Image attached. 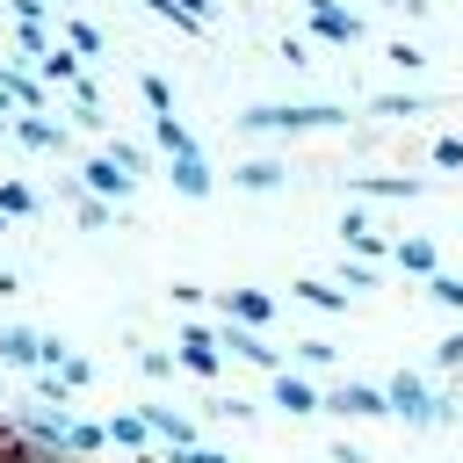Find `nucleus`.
Masks as SVG:
<instances>
[{
  "instance_id": "nucleus-17",
  "label": "nucleus",
  "mask_w": 463,
  "mask_h": 463,
  "mask_svg": "<svg viewBox=\"0 0 463 463\" xmlns=\"http://www.w3.org/2000/svg\"><path fill=\"white\" fill-rule=\"evenodd\" d=\"M391 260H398L405 275H420V282H434V275H441V246H434L427 232H405V239L391 246Z\"/></svg>"
},
{
  "instance_id": "nucleus-2",
  "label": "nucleus",
  "mask_w": 463,
  "mask_h": 463,
  "mask_svg": "<svg viewBox=\"0 0 463 463\" xmlns=\"http://www.w3.org/2000/svg\"><path fill=\"white\" fill-rule=\"evenodd\" d=\"M383 398H391V412H398L405 427H456V405H449L420 369H391V376H383Z\"/></svg>"
},
{
  "instance_id": "nucleus-37",
  "label": "nucleus",
  "mask_w": 463,
  "mask_h": 463,
  "mask_svg": "<svg viewBox=\"0 0 463 463\" xmlns=\"http://www.w3.org/2000/svg\"><path fill=\"white\" fill-rule=\"evenodd\" d=\"M434 166L441 174H463V137H434Z\"/></svg>"
},
{
  "instance_id": "nucleus-29",
  "label": "nucleus",
  "mask_w": 463,
  "mask_h": 463,
  "mask_svg": "<svg viewBox=\"0 0 463 463\" xmlns=\"http://www.w3.org/2000/svg\"><path fill=\"white\" fill-rule=\"evenodd\" d=\"M333 282H340V289L354 297V289H376V282H383V268H376V260H354V253H347V260L333 268Z\"/></svg>"
},
{
  "instance_id": "nucleus-40",
  "label": "nucleus",
  "mask_w": 463,
  "mask_h": 463,
  "mask_svg": "<svg viewBox=\"0 0 463 463\" xmlns=\"http://www.w3.org/2000/svg\"><path fill=\"white\" fill-rule=\"evenodd\" d=\"M166 297H174V304H188V311H195V304H203V297H210V289H195V282H166Z\"/></svg>"
},
{
  "instance_id": "nucleus-28",
  "label": "nucleus",
  "mask_w": 463,
  "mask_h": 463,
  "mask_svg": "<svg viewBox=\"0 0 463 463\" xmlns=\"http://www.w3.org/2000/svg\"><path fill=\"white\" fill-rule=\"evenodd\" d=\"M101 152H109V159H116L130 181H145V174H152V152H145V145H130V137H109Z\"/></svg>"
},
{
  "instance_id": "nucleus-6",
  "label": "nucleus",
  "mask_w": 463,
  "mask_h": 463,
  "mask_svg": "<svg viewBox=\"0 0 463 463\" xmlns=\"http://www.w3.org/2000/svg\"><path fill=\"white\" fill-rule=\"evenodd\" d=\"M72 181H80L87 195H101V203H116V210H123V203H130V188H137V181H130V174H123V166L109 159V152H87Z\"/></svg>"
},
{
  "instance_id": "nucleus-23",
  "label": "nucleus",
  "mask_w": 463,
  "mask_h": 463,
  "mask_svg": "<svg viewBox=\"0 0 463 463\" xmlns=\"http://www.w3.org/2000/svg\"><path fill=\"white\" fill-rule=\"evenodd\" d=\"M166 181H174L181 195H210V188H217V174H210V159H203V152H195V159H174V166H166Z\"/></svg>"
},
{
  "instance_id": "nucleus-14",
  "label": "nucleus",
  "mask_w": 463,
  "mask_h": 463,
  "mask_svg": "<svg viewBox=\"0 0 463 463\" xmlns=\"http://www.w3.org/2000/svg\"><path fill=\"white\" fill-rule=\"evenodd\" d=\"M7 7H14V51H29V58H36V65H43V58H51V51H58V36H51V29H43V14H36V7H29V0H7Z\"/></svg>"
},
{
  "instance_id": "nucleus-8",
  "label": "nucleus",
  "mask_w": 463,
  "mask_h": 463,
  "mask_svg": "<svg viewBox=\"0 0 463 463\" xmlns=\"http://www.w3.org/2000/svg\"><path fill=\"white\" fill-rule=\"evenodd\" d=\"M347 195H354V203H420L427 181H412V174H354Z\"/></svg>"
},
{
  "instance_id": "nucleus-41",
  "label": "nucleus",
  "mask_w": 463,
  "mask_h": 463,
  "mask_svg": "<svg viewBox=\"0 0 463 463\" xmlns=\"http://www.w3.org/2000/svg\"><path fill=\"white\" fill-rule=\"evenodd\" d=\"M383 7H398V14H405V22H420V14H427V7H434V0H383Z\"/></svg>"
},
{
  "instance_id": "nucleus-30",
  "label": "nucleus",
  "mask_w": 463,
  "mask_h": 463,
  "mask_svg": "<svg viewBox=\"0 0 463 463\" xmlns=\"http://www.w3.org/2000/svg\"><path fill=\"white\" fill-rule=\"evenodd\" d=\"M36 210H43V195H36V188L0 181V217H7V224H14V217H36Z\"/></svg>"
},
{
  "instance_id": "nucleus-33",
  "label": "nucleus",
  "mask_w": 463,
  "mask_h": 463,
  "mask_svg": "<svg viewBox=\"0 0 463 463\" xmlns=\"http://www.w3.org/2000/svg\"><path fill=\"white\" fill-rule=\"evenodd\" d=\"M427 297H434L441 311H463V275H449V268H441V275L427 282Z\"/></svg>"
},
{
  "instance_id": "nucleus-19",
  "label": "nucleus",
  "mask_w": 463,
  "mask_h": 463,
  "mask_svg": "<svg viewBox=\"0 0 463 463\" xmlns=\"http://www.w3.org/2000/svg\"><path fill=\"white\" fill-rule=\"evenodd\" d=\"M152 145H159V159L174 166V159H195L203 152V137L181 123V116H152Z\"/></svg>"
},
{
  "instance_id": "nucleus-42",
  "label": "nucleus",
  "mask_w": 463,
  "mask_h": 463,
  "mask_svg": "<svg viewBox=\"0 0 463 463\" xmlns=\"http://www.w3.org/2000/svg\"><path fill=\"white\" fill-rule=\"evenodd\" d=\"M333 463H369V456H362L354 441H333Z\"/></svg>"
},
{
  "instance_id": "nucleus-1",
  "label": "nucleus",
  "mask_w": 463,
  "mask_h": 463,
  "mask_svg": "<svg viewBox=\"0 0 463 463\" xmlns=\"http://www.w3.org/2000/svg\"><path fill=\"white\" fill-rule=\"evenodd\" d=\"M232 123L246 137H289V130H340L347 109L340 101H246Z\"/></svg>"
},
{
  "instance_id": "nucleus-20",
  "label": "nucleus",
  "mask_w": 463,
  "mask_h": 463,
  "mask_svg": "<svg viewBox=\"0 0 463 463\" xmlns=\"http://www.w3.org/2000/svg\"><path fill=\"white\" fill-rule=\"evenodd\" d=\"M145 427H152V441H166V449L203 441V434H195V420H188V412H174V405H145Z\"/></svg>"
},
{
  "instance_id": "nucleus-35",
  "label": "nucleus",
  "mask_w": 463,
  "mask_h": 463,
  "mask_svg": "<svg viewBox=\"0 0 463 463\" xmlns=\"http://www.w3.org/2000/svg\"><path fill=\"white\" fill-rule=\"evenodd\" d=\"M434 369H463V326L434 340Z\"/></svg>"
},
{
  "instance_id": "nucleus-7",
  "label": "nucleus",
  "mask_w": 463,
  "mask_h": 463,
  "mask_svg": "<svg viewBox=\"0 0 463 463\" xmlns=\"http://www.w3.org/2000/svg\"><path fill=\"white\" fill-rule=\"evenodd\" d=\"M224 181L246 188V195H275V188H289V159H275V152H246Z\"/></svg>"
},
{
  "instance_id": "nucleus-15",
  "label": "nucleus",
  "mask_w": 463,
  "mask_h": 463,
  "mask_svg": "<svg viewBox=\"0 0 463 463\" xmlns=\"http://www.w3.org/2000/svg\"><path fill=\"white\" fill-rule=\"evenodd\" d=\"M369 116H383V123L434 116V94H420V87H383V94H369Z\"/></svg>"
},
{
  "instance_id": "nucleus-13",
  "label": "nucleus",
  "mask_w": 463,
  "mask_h": 463,
  "mask_svg": "<svg viewBox=\"0 0 463 463\" xmlns=\"http://www.w3.org/2000/svg\"><path fill=\"white\" fill-rule=\"evenodd\" d=\"M289 297H297L304 311H326V318H340V311L354 304V297H347L333 275H297V282H289Z\"/></svg>"
},
{
  "instance_id": "nucleus-4",
  "label": "nucleus",
  "mask_w": 463,
  "mask_h": 463,
  "mask_svg": "<svg viewBox=\"0 0 463 463\" xmlns=\"http://www.w3.org/2000/svg\"><path fill=\"white\" fill-rule=\"evenodd\" d=\"M326 412L333 420H398L383 383H326Z\"/></svg>"
},
{
  "instance_id": "nucleus-22",
  "label": "nucleus",
  "mask_w": 463,
  "mask_h": 463,
  "mask_svg": "<svg viewBox=\"0 0 463 463\" xmlns=\"http://www.w3.org/2000/svg\"><path fill=\"white\" fill-rule=\"evenodd\" d=\"M58 43H65V51H80V58H101V51H109V36H101V22H87V14H65V29H58Z\"/></svg>"
},
{
  "instance_id": "nucleus-5",
  "label": "nucleus",
  "mask_w": 463,
  "mask_h": 463,
  "mask_svg": "<svg viewBox=\"0 0 463 463\" xmlns=\"http://www.w3.org/2000/svg\"><path fill=\"white\" fill-rule=\"evenodd\" d=\"M304 22H311V36H318V43H340V51L369 36V29H362V14H354L347 0H304Z\"/></svg>"
},
{
  "instance_id": "nucleus-44",
  "label": "nucleus",
  "mask_w": 463,
  "mask_h": 463,
  "mask_svg": "<svg viewBox=\"0 0 463 463\" xmlns=\"http://www.w3.org/2000/svg\"><path fill=\"white\" fill-rule=\"evenodd\" d=\"M0 65H7V36H0Z\"/></svg>"
},
{
  "instance_id": "nucleus-46",
  "label": "nucleus",
  "mask_w": 463,
  "mask_h": 463,
  "mask_svg": "<svg viewBox=\"0 0 463 463\" xmlns=\"http://www.w3.org/2000/svg\"><path fill=\"white\" fill-rule=\"evenodd\" d=\"M0 232H7V217H0Z\"/></svg>"
},
{
  "instance_id": "nucleus-24",
  "label": "nucleus",
  "mask_w": 463,
  "mask_h": 463,
  "mask_svg": "<svg viewBox=\"0 0 463 463\" xmlns=\"http://www.w3.org/2000/svg\"><path fill=\"white\" fill-rule=\"evenodd\" d=\"M109 449V420H80L72 412V427H65V456H101Z\"/></svg>"
},
{
  "instance_id": "nucleus-36",
  "label": "nucleus",
  "mask_w": 463,
  "mask_h": 463,
  "mask_svg": "<svg viewBox=\"0 0 463 463\" xmlns=\"http://www.w3.org/2000/svg\"><path fill=\"white\" fill-rule=\"evenodd\" d=\"M166 463H232V456L210 449V441H188V449H166Z\"/></svg>"
},
{
  "instance_id": "nucleus-32",
  "label": "nucleus",
  "mask_w": 463,
  "mask_h": 463,
  "mask_svg": "<svg viewBox=\"0 0 463 463\" xmlns=\"http://www.w3.org/2000/svg\"><path fill=\"white\" fill-rule=\"evenodd\" d=\"M137 376H145V383H174V376H181V362H174L166 347H137Z\"/></svg>"
},
{
  "instance_id": "nucleus-18",
  "label": "nucleus",
  "mask_w": 463,
  "mask_h": 463,
  "mask_svg": "<svg viewBox=\"0 0 463 463\" xmlns=\"http://www.w3.org/2000/svg\"><path fill=\"white\" fill-rule=\"evenodd\" d=\"M137 7H152V14H159V22H174L181 36H203V29L217 22V7H210V0H137Z\"/></svg>"
},
{
  "instance_id": "nucleus-10",
  "label": "nucleus",
  "mask_w": 463,
  "mask_h": 463,
  "mask_svg": "<svg viewBox=\"0 0 463 463\" xmlns=\"http://www.w3.org/2000/svg\"><path fill=\"white\" fill-rule=\"evenodd\" d=\"M340 239H347V253H354V260H376V268L391 260V246H383V232L369 224V210H362V203H347V210H340Z\"/></svg>"
},
{
  "instance_id": "nucleus-21",
  "label": "nucleus",
  "mask_w": 463,
  "mask_h": 463,
  "mask_svg": "<svg viewBox=\"0 0 463 463\" xmlns=\"http://www.w3.org/2000/svg\"><path fill=\"white\" fill-rule=\"evenodd\" d=\"M65 203H72V217H80V232H109V224L123 217L116 203H101V195H87L80 181H65Z\"/></svg>"
},
{
  "instance_id": "nucleus-43",
  "label": "nucleus",
  "mask_w": 463,
  "mask_h": 463,
  "mask_svg": "<svg viewBox=\"0 0 463 463\" xmlns=\"http://www.w3.org/2000/svg\"><path fill=\"white\" fill-rule=\"evenodd\" d=\"M29 7H36V14H43V7H65V0H29Z\"/></svg>"
},
{
  "instance_id": "nucleus-25",
  "label": "nucleus",
  "mask_w": 463,
  "mask_h": 463,
  "mask_svg": "<svg viewBox=\"0 0 463 463\" xmlns=\"http://www.w3.org/2000/svg\"><path fill=\"white\" fill-rule=\"evenodd\" d=\"M333 354H340L333 340H289V369H297V376H311V369H333Z\"/></svg>"
},
{
  "instance_id": "nucleus-12",
  "label": "nucleus",
  "mask_w": 463,
  "mask_h": 463,
  "mask_svg": "<svg viewBox=\"0 0 463 463\" xmlns=\"http://www.w3.org/2000/svg\"><path fill=\"white\" fill-rule=\"evenodd\" d=\"M36 362H43V333L36 326H0V369L36 376Z\"/></svg>"
},
{
  "instance_id": "nucleus-34",
  "label": "nucleus",
  "mask_w": 463,
  "mask_h": 463,
  "mask_svg": "<svg viewBox=\"0 0 463 463\" xmlns=\"http://www.w3.org/2000/svg\"><path fill=\"white\" fill-rule=\"evenodd\" d=\"M383 58H391L398 72H427V51H420V43H405V36H398V43H383Z\"/></svg>"
},
{
  "instance_id": "nucleus-11",
  "label": "nucleus",
  "mask_w": 463,
  "mask_h": 463,
  "mask_svg": "<svg viewBox=\"0 0 463 463\" xmlns=\"http://www.w3.org/2000/svg\"><path fill=\"white\" fill-rule=\"evenodd\" d=\"M217 311H224L232 326H253V333H268V326H275V297H268V289H224V297H217Z\"/></svg>"
},
{
  "instance_id": "nucleus-38",
  "label": "nucleus",
  "mask_w": 463,
  "mask_h": 463,
  "mask_svg": "<svg viewBox=\"0 0 463 463\" xmlns=\"http://www.w3.org/2000/svg\"><path fill=\"white\" fill-rule=\"evenodd\" d=\"M58 376H65V383H72V391H87V383H94V376H101V369H94V362H87V354H72V362H65V369H58Z\"/></svg>"
},
{
  "instance_id": "nucleus-16",
  "label": "nucleus",
  "mask_w": 463,
  "mask_h": 463,
  "mask_svg": "<svg viewBox=\"0 0 463 463\" xmlns=\"http://www.w3.org/2000/svg\"><path fill=\"white\" fill-rule=\"evenodd\" d=\"M14 145H22V152H65V145H72V123H51V116H14Z\"/></svg>"
},
{
  "instance_id": "nucleus-27",
  "label": "nucleus",
  "mask_w": 463,
  "mask_h": 463,
  "mask_svg": "<svg viewBox=\"0 0 463 463\" xmlns=\"http://www.w3.org/2000/svg\"><path fill=\"white\" fill-rule=\"evenodd\" d=\"M36 80H58V87H80V80H87V72H80V51H65V43H58V51H51L43 65H36Z\"/></svg>"
},
{
  "instance_id": "nucleus-9",
  "label": "nucleus",
  "mask_w": 463,
  "mask_h": 463,
  "mask_svg": "<svg viewBox=\"0 0 463 463\" xmlns=\"http://www.w3.org/2000/svg\"><path fill=\"white\" fill-rule=\"evenodd\" d=\"M268 398L289 412V420H311V412H326V391L311 383V376H297V369H282V376H268Z\"/></svg>"
},
{
  "instance_id": "nucleus-31",
  "label": "nucleus",
  "mask_w": 463,
  "mask_h": 463,
  "mask_svg": "<svg viewBox=\"0 0 463 463\" xmlns=\"http://www.w3.org/2000/svg\"><path fill=\"white\" fill-rule=\"evenodd\" d=\"M137 101H145L152 116H174V87H166V72H137Z\"/></svg>"
},
{
  "instance_id": "nucleus-26",
  "label": "nucleus",
  "mask_w": 463,
  "mask_h": 463,
  "mask_svg": "<svg viewBox=\"0 0 463 463\" xmlns=\"http://www.w3.org/2000/svg\"><path fill=\"white\" fill-rule=\"evenodd\" d=\"M109 441L145 456V449H152V427H145V412H116V420H109Z\"/></svg>"
},
{
  "instance_id": "nucleus-45",
  "label": "nucleus",
  "mask_w": 463,
  "mask_h": 463,
  "mask_svg": "<svg viewBox=\"0 0 463 463\" xmlns=\"http://www.w3.org/2000/svg\"><path fill=\"white\" fill-rule=\"evenodd\" d=\"M0 405H7V383H0Z\"/></svg>"
},
{
  "instance_id": "nucleus-3",
  "label": "nucleus",
  "mask_w": 463,
  "mask_h": 463,
  "mask_svg": "<svg viewBox=\"0 0 463 463\" xmlns=\"http://www.w3.org/2000/svg\"><path fill=\"white\" fill-rule=\"evenodd\" d=\"M174 362H181V376H195V383H217V326H181V340H174Z\"/></svg>"
},
{
  "instance_id": "nucleus-39",
  "label": "nucleus",
  "mask_w": 463,
  "mask_h": 463,
  "mask_svg": "<svg viewBox=\"0 0 463 463\" xmlns=\"http://www.w3.org/2000/svg\"><path fill=\"white\" fill-rule=\"evenodd\" d=\"M203 412H217V420H253V405H246V398H224V391H217Z\"/></svg>"
}]
</instances>
